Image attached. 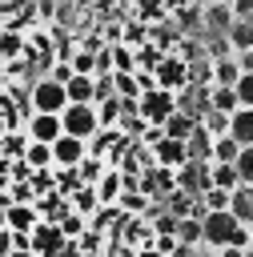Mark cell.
I'll return each mask as SVG.
<instances>
[{"instance_id": "19", "label": "cell", "mask_w": 253, "mask_h": 257, "mask_svg": "<svg viewBox=\"0 0 253 257\" xmlns=\"http://www.w3.org/2000/svg\"><path fill=\"white\" fill-rule=\"evenodd\" d=\"M197 124H201V120H193V116H185V112H173V116L165 120V137H173V141H189V137L197 133Z\"/></svg>"}, {"instance_id": "37", "label": "cell", "mask_w": 253, "mask_h": 257, "mask_svg": "<svg viewBox=\"0 0 253 257\" xmlns=\"http://www.w3.org/2000/svg\"><path fill=\"white\" fill-rule=\"evenodd\" d=\"M133 257H165V253H157L153 245H141V249H133Z\"/></svg>"}, {"instance_id": "30", "label": "cell", "mask_w": 253, "mask_h": 257, "mask_svg": "<svg viewBox=\"0 0 253 257\" xmlns=\"http://www.w3.org/2000/svg\"><path fill=\"white\" fill-rule=\"evenodd\" d=\"M20 28H4V60L12 64L16 60V52H20V36H16Z\"/></svg>"}, {"instance_id": "36", "label": "cell", "mask_w": 253, "mask_h": 257, "mask_svg": "<svg viewBox=\"0 0 253 257\" xmlns=\"http://www.w3.org/2000/svg\"><path fill=\"white\" fill-rule=\"evenodd\" d=\"M237 64H241V72H253V52H241Z\"/></svg>"}, {"instance_id": "38", "label": "cell", "mask_w": 253, "mask_h": 257, "mask_svg": "<svg viewBox=\"0 0 253 257\" xmlns=\"http://www.w3.org/2000/svg\"><path fill=\"white\" fill-rule=\"evenodd\" d=\"M60 257H96V253H84V249H72V245H68V249L60 253Z\"/></svg>"}, {"instance_id": "3", "label": "cell", "mask_w": 253, "mask_h": 257, "mask_svg": "<svg viewBox=\"0 0 253 257\" xmlns=\"http://www.w3.org/2000/svg\"><path fill=\"white\" fill-rule=\"evenodd\" d=\"M100 112L96 104H68L64 108V133L68 137H80V141H96L100 137Z\"/></svg>"}, {"instance_id": "26", "label": "cell", "mask_w": 253, "mask_h": 257, "mask_svg": "<svg viewBox=\"0 0 253 257\" xmlns=\"http://www.w3.org/2000/svg\"><path fill=\"white\" fill-rule=\"evenodd\" d=\"M108 56H112V72H137V60L129 48H112Z\"/></svg>"}, {"instance_id": "18", "label": "cell", "mask_w": 253, "mask_h": 257, "mask_svg": "<svg viewBox=\"0 0 253 257\" xmlns=\"http://www.w3.org/2000/svg\"><path fill=\"white\" fill-rule=\"evenodd\" d=\"M229 213H233L241 225H253V189H249V185H241V189L233 193V201H229Z\"/></svg>"}, {"instance_id": "32", "label": "cell", "mask_w": 253, "mask_h": 257, "mask_svg": "<svg viewBox=\"0 0 253 257\" xmlns=\"http://www.w3.org/2000/svg\"><path fill=\"white\" fill-rule=\"evenodd\" d=\"M56 225L64 229V237H76V233L84 229V217H80V213H68V217H64V221H56Z\"/></svg>"}, {"instance_id": "4", "label": "cell", "mask_w": 253, "mask_h": 257, "mask_svg": "<svg viewBox=\"0 0 253 257\" xmlns=\"http://www.w3.org/2000/svg\"><path fill=\"white\" fill-rule=\"evenodd\" d=\"M137 108H141V120H145V124H153V128L161 124V128H165V120L177 112V92H169V88H149Z\"/></svg>"}, {"instance_id": "24", "label": "cell", "mask_w": 253, "mask_h": 257, "mask_svg": "<svg viewBox=\"0 0 253 257\" xmlns=\"http://www.w3.org/2000/svg\"><path fill=\"white\" fill-rule=\"evenodd\" d=\"M237 157H241V145L233 137H221L213 145V165H237Z\"/></svg>"}, {"instance_id": "15", "label": "cell", "mask_w": 253, "mask_h": 257, "mask_svg": "<svg viewBox=\"0 0 253 257\" xmlns=\"http://www.w3.org/2000/svg\"><path fill=\"white\" fill-rule=\"evenodd\" d=\"M241 76H245V72H241V64H237V56L213 60V88H237Z\"/></svg>"}, {"instance_id": "20", "label": "cell", "mask_w": 253, "mask_h": 257, "mask_svg": "<svg viewBox=\"0 0 253 257\" xmlns=\"http://www.w3.org/2000/svg\"><path fill=\"white\" fill-rule=\"evenodd\" d=\"M24 165H28V169H56V153H52V145L32 141L28 153H24Z\"/></svg>"}, {"instance_id": "16", "label": "cell", "mask_w": 253, "mask_h": 257, "mask_svg": "<svg viewBox=\"0 0 253 257\" xmlns=\"http://www.w3.org/2000/svg\"><path fill=\"white\" fill-rule=\"evenodd\" d=\"M229 137H233L241 149H253V108L233 112V128H229Z\"/></svg>"}, {"instance_id": "23", "label": "cell", "mask_w": 253, "mask_h": 257, "mask_svg": "<svg viewBox=\"0 0 253 257\" xmlns=\"http://www.w3.org/2000/svg\"><path fill=\"white\" fill-rule=\"evenodd\" d=\"M213 108L225 112V116L241 112V96H237V88H213Z\"/></svg>"}, {"instance_id": "1", "label": "cell", "mask_w": 253, "mask_h": 257, "mask_svg": "<svg viewBox=\"0 0 253 257\" xmlns=\"http://www.w3.org/2000/svg\"><path fill=\"white\" fill-rule=\"evenodd\" d=\"M28 100H32L36 112H52V116H64V108L72 104V100H68V88L56 84L52 76H40V80L28 88Z\"/></svg>"}, {"instance_id": "21", "label": "cell", "mask_w": 253, "mask_h": 257, "mask_svg": "<svg viewBox=\"0 0 253 257\" xmlns=\"http://www.w3.org/2000/svg\"><path fill=\"white\" fill-rule=\"evenodd\" d=\"M177 237H181V245H205V221L201 217H181Z\"/></svg>"}, {"instance_id": "25", "label": "cell", "mask_w": 253, "mask_h": 257, "mask_svg": "<svg viewBox=\"0 0 253 257\" xmlns=\"http://www.w3.org/2000/svg\"><path fill=\"white\" fill-rule=\"evenodd\" d=\"M68 60H72V68H76V76H92V68H96V56H92L88 48H80V52H72Z\"/></svg>"}, {"instance_id": "31", "label": "cell", "mask_w": 253, "mask_h": 257, "mask_svg": "<svg viewBox=\"0 0 253 257\" xmlns=\"http://www.w3.org/2000/svg\"><path fill=\"white\" fill-rule=\"evenodd\" d=\"M237 96H241V108H253V72L237 80Z\"/></svg>"}, {"instance_id": "27", "label": "cell", "mask_w": 253, "mask_h": 257, "mask_svg": "<svg viewBox=\"0 0 253 257\" xmlns=\"http://www.w3.org/2000/svg\"><path fill=\"white\" fill-rule=\"evenodd\" d=\"M44 76H52L56 84H68V80L76 76V68H72V60H56V64H52V68H48Z\"/></svg>"}, {"instance_id": "34", "label": "cell", "mask_w": 253, "mask_h": 257, "mask_svg": "<svg viewBox=\"0 0 253 257\" xmlns=\"http://www.w3.org/2000/svg\"><path fill=\"white\" fill-rule=\"evenodd\" d=\"M173 257H205V245H177Z\"/></svg>"}, {"instance_id": "11", "label": "cell", "mask_w": 253, "mask_h": 257, "mask_svg": "<svg viewBox=\"0 0 253 257\" xmlns=\"http://www.w3.org/2000/svg\"><path fill=\"white\" fill-rule=\"evenodd\" d=\"M141 193L145 197H173L177 193V173L173 169H161V165H153V173H145L141 177Z\"/></svg>"}, {"instance_id": "10", "label": "cell", "mask_w": 253, "mask_h": 257, "mask_svg": "<svg viewBox=\"0 0 253 257\" xmlns=\"http://www.w3.org/2000/svg\"><path fill=\"white\" fill-rule=\"evenodd\" d=\"M153 165H161V169H185L189 165V141H173V137H165L157 149H153Z\"/></svg>"}, {"instance_id": "13", "label": "cell", "mask_w": 253, "mask_h": 257, "mask_svg": "<svg viewBox=\"0 0 253 257\" xmlns=\"http://www.w3.org/2000/svg\"><path fill=\"white\" fill-rule=\"evenodd\" d=\"M64 88H68V100H72V104H96V100H100L96 76H72Z\"/></svg>"}, {"instance_id": "22", "label": "cell", "mask_w": 253, "mask_h": 257, "mask_svg": "<svg viewBox=\"0 0 253 257\" xmlns=\"http://www.w3.org/2000/svg\"><path fill=\"white\" fill-rule=\"evenodd\" d=\"M213 189L237 193V189H241V173H237V165H213Z\"/></svg>"}, {"instance_id": "33", "label": "cell", "mask_w": 253, "mask_h": 257, "mask_svg": "<svg viewBox=\"0 0 253 257\" xmlns=\"http://www.w3.org/2000/svg\"><path fill=\"white\" fill-rule=\"evenodd\" d=\"M233 16H237V20H249V24H253V0H233Z\"/></svg>"}, {"instance_id": "7", "label": "cell", "mask_w": 253, "mask_h": 257, "mask_svg": "<svg viewBox=\"0 0 253 257\" xmlns=\"http://www.w3.org/2000/svg\"><path fill=\"white\" fill-rule=\"evenodd\" d=\"M177 112H185L193 120H205L213 112V88H181L177 92Z\"/></svg>"}, {"instance_id": "14", "label": "cell", "mask_w": 253, "mask_h": 257, "mask_svg": "<svg viewBox=\"0 0 253 257\" xmlns=\"http://www.w3.org/2000/svg\"><path fill=\"white\" fill-rule=\"evenodd\" d=\"M205 20V28H213V32H221V36H229V28L237 24V16H233V4H209L205 12H201Z\"/></svg>"}, {"instance_id": "35", "label": "cell", "mask_w": 253, "mask_h": 257, "mask_svg": "<svg viewBox=\"0 0 253 257\" xmlns=\"http://www.w3.org/2000/svg\"><path fill=\"white\" fill-rule=\"evenodd\" d=\"M120 205H124V209H145V193H141V197H137V193H129Z\"/></svg>"}, {"instance_id": "5", "label": "cell", "mask_w": 253, "mask_h": 257, "mask_svg": "<svg viewBox=\"0 0 253 257\" xmlns=\"http://www.w3.org/2000/svg\"><path fill=\"white\" fill-rule=\"evenodd\" d=\"M177 189L189 193V197H205L213 189V165L205 161H189L185 169H177Z\"/></svg>"}, {"instance_id": "12", "label": "cell", "mask_w": 253, "mask_h": 257, "mask_svg": "<svg viewBox=\"0 0 253 257\" xmlns=\"http://www.w3.org/2000/svg\"><path fill=\"white\" fill-rule=\"evenodd\" d=\"M4 229H12V233H36L40 229V209L36 205H8L4 209Z\"/></svg>"}, {"instance_id": "2", "label": "cell", "mask_w": 253, "mask_h": 257, "mask_svg": "<svg viewBox=\"0 0 253 257\" xmlns=\"http://www.w3.org/2000/svg\"><path fill=\"white\" fill-rule=\"evenodd\" d=\"M245 225L229 213V209H221V213H209L205 217V249H233V241H237V233H241Z\"/></svg>"}, {"instance_id": "8", "label": "cell", "mask_w": 253, "mask_h": 257, "mask_svg": "<svg viewBox=\"0 0 253 257\" xmlns=\"http://www.w3.org/2000/svg\"><path fill=\"white\" fill-rule=\"evenodd\" d=\"M24 133H28L32 141H40V145H56V141L64 137V116H52V112H36V116H28Z\"/></svg>"}, {"instance_id": "9", "label": "cell", "mask_w": 253, "mask_h": 257, "mask_svg": "<svg viewBox=\"0 0 253 257\" xmlns=\"http://www.w3.org/2000/svg\"><path fill=\"white\" fill-rule=\"evenodd\" d=\"M52 153H56V169H80V165L88 161V141L64 133V137L52 145Z\"/></svg>"}, {"instance_id": "28", "label": "cell", "mask_w": 253, "mask_h": 257, "mask_svg": "<svg viewBox=\"0 0 253 257\" xmlns=\"http://www.w3.org/2000/svg\"><path fill=\"white\" fill-rule=\"evenodd\" d=\"M116 181H120V173H116V169H108V177L96 185V197H100V201H116Z\"/></svg>"}, {"instance_id": "6", "label": "cell", "mask_w": 253, "mask_h": 257, "mask_svg": "<svg viewBox=\"0 0 253 257\" xmlns=\"http://www.w3.org/2000/svg\"><path fill=\"white\" fill-rule=\"evenodd\" d=\"M32 249H36L40 257H60V253L68 249V237H64V229H60L56 221H40V229L32 233Z\"/></svg>"}, {"instance_id": "17", "label": "cell", "mask_w": 253, "mask_h": 257, "mask_svg": "<svg viewBox=\"0 0 253 257\" xmlns=\"http://www.w3.org/2000/svg\"><path fill=\"white\" fill-rule=\"evenodd\" d=\"M229 48H233V56H241V52H253V24L249 20H237L233 28H229Z\"/></svg>"}, {"instance_id": "29", "label": "cell", "mask_w": 253, "mask_h": 257, "mask_svg": "<svg viewBox=\"0 0 253 257\" xmlns=\"http://www.w3.org/2000/svg\"><path fill=\"white\" fill-rule=\"evenodd\" d=\"M237 173H241V185L253 189V149H241V157H237Z\"/></svg>"}]
</instances>
